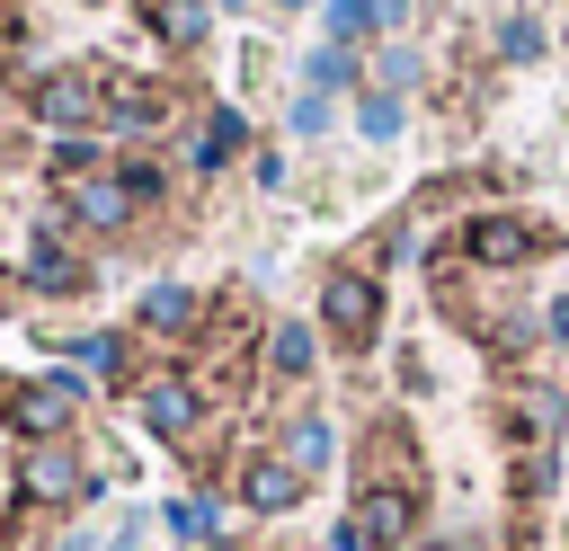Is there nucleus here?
<instances>
[{
    "instance_id": "1",
    "label": "nucleus",
    "mask_w": 569,
    "mask_h": 551,
    "mask_svg": "<svg viewBox=\"0 0 569 551\" xmlns=\"http://www.w3.org/2000/svg\"><path fill=\"white\" fill-rule=\"evenodd\" d=\"M27 107H36V124H53V133H89V124H107V80H98V71H44V80L27 89Z\"/></svg>"
},
{
    "instance_id": "2",
    "label": "nucleus",
    "mask_w": 569,
    "mask_h": 551,
    "mask_svg": "<svg viewBox=\"0 0 569 551\" xmlns=\"http://www.w3.org/2000/svg\"><path fill=\"white\" fill-rule=\"evenodd\" d=\"M320 329H329L338 347H365V338L382 329V284H373L365 267H338V276H320Z\"/></svg>"
},
{
    "instance_id": "3",
    "label": "nucleus",
    "mask_w": 569,
    "mask_h": 551,
    "mask_svg": "<svg viewBox=\"0 0 569 551\" xmlns=\"http://www.w3.org/2000/svg\"><path fill=\"white\" fill-rule=\"evenodd\" d=\"M347 524L365 533V551H400V542H409V524H418V489L365 480V498H356V515H347Z\"/></svg>"
},
{
    "instance_id": "4",
    "label": "nucleus",
    "mask_w": 569,
    "mask_h": 551,
    "mask_svg": "<svg viewBox=\"0 0 569 551\" xmlns=\"http://www.w3.org/2000/svg\"><path fill=\"white\" fill-rule=\"evenodd\" d=\"M62 222H80V231H124V222H133V187H124V178H62Z\"/></svg>"
},
{
    "instance_id": "5",
    "label": "nucleus",
    "mask_w": 569,
    "mask_h": 551,
    "mask_svg": "<svg viewBox=\"0 0 569 551\" xmlns=\"http://www.w3.org/2000/svg\"><path fill=\"white\" fill-rule=\"evenodd\" d=\"M533 249H542V231L516 222V213H480V222H462V258H471V267H525Z\"/></svg>"
},
{
    "instance_id": "6",
    "label": "nucleus",
    "mask_w": 569,
    "mask_h": 551,
    "mask_svg": "<svg viewBox=\"0 0 569 551\" xmlns=\"http://www.w3.org/2000/svg\"><path fill=\"white\" fill-rule=\"evenodd\" d=\"M9 418H18L36 444H53V435L80 418V382H71V373H44V382H27V391L9 400Z\"/></svg>"
},
{
    "instance_id": "7",
    "label": "nucleus",
    "mask_w": 569,
    "mask_h": 551,
    "mask_svg": "<svg viewBox=\"0 0 569 551\" xmlns=\"http://www.w3.org/2000/svg\"><path fill=\"white\" fill-rule=\"evenodd\" d=\"M18 489L36 498V507H71L80 498V453L53 435V444H27V462H18Z\"/></svg>"
},
{
    "instance_id": "8",
    "label": "nucleus",
    "mask_w": 569,
    "mask_h": 551,
    "mask_svg": "<svg viewBox=\"0 0 569 551\" xmlns=\"http://www.w3.org/2000/svg\"><path fill=\"white\" fill-rule=\"evenodd\" d=\"M240 498H249L258 515H293V507H302V471H293L284 453H249V462H240Z\"/></svg>"
},
{
    "instance_id": "9",
    "label": "nucleus",
    "mask_w": 569,
    "mask_h": 551,
    "mask_svg": "<svg viewBox=\"0 0 569 551\" xmlns=\"http://www.w3.org/2000/svg\"><path fill=\"white\" fill-rule=\"evenodd\" d=\"M196 418H204V400H196V382H142V427L151 435H169V444H187L196 435Z\"/></svg>"
},
{
    "instance_id": "10",
    "label": "nucleus",
    "mask_w": 569,
    "mask_h": 551,
    "mask_svg": "<svg viewBox=\"0 0 569 551\" xmlns=\"http://www.w3.org/2000/svg\"><path fill=\"white\" fill-rule=\"evenodd\" d=\"M169 116V98L151 89V80H107V133H142V124H160Z\"/></svg>"
},
{
    "instance_id": "11",
    "label": "nucleus",
    "mask_w": 569,
    "mask_h": 551,
    "mask_svg": "<svg viewBox=\"0 0 569 551\" xmlns=\"http://www.w3.org/2000/svg\"><path fill=\"white\" fill-rule=\"evenodd\" d=\"M507 427H516V444H551V435H560V391H542V382L516 391V400H507Z\"/></svg>"
},
{
    "instance_id": "12",
    "label": "nucleus",
    "mask_w": 569,
    "mask_h": 551,
    "mask_svg": "<svg viewBox=\"0 0 569 551\" xmlns=\"http://www.w3.org/2000/svg\"><path fill=\"white\" fill-rule=\"evenodd\" d=\"M329 453H338V435H329V418H320V409H302V418L284 427V462H293V471L311 480V471H320Z\"/></svg>"
},
{
    "instance_id": "13",
    "label": "nucleus",
    "mask_w": 569,
    "mask_h": 551,
    "mask_svg": "<svg viewBox=\"0 0 569 551\" xmlns=\"http://www.w3.org/2000/svg\"><path fill=\"white\" fill-rule=\"evenodd\" d=\"M27 284H36V293H80V258H71L62 240H36V249H27Z\"/></svg>"
},
{
    "instance_id": "14",
    "label": "nucleus",
    "mask_w": 569,
    "mask_h": 551,
    "mask_svg": "<svg viewBox=\"0 0 569 551\" xmlns=\"http://www.w3.org/2000/svg\"><path fill=\"white\" fill-rule=\"evenodd\" d=\"M142 329H196V293L187 284H151L142 293Z\"/></svg>"
},
{
    "instance_id": "15",
    "label": "nucleus",
    "mask_w": 569,
    "mask_h": 551,
    "mask_svg": "<svg viewBox=\"0 0 569 551\" xmlns=\"http://www.w3.org/2000/svg\"><path fill=\"white\" fill-rule=\"evenodd\" d=\"M240 142H249V124H240L231 107H213V124H204V142H196V169H222Z\"/></svg>"
},
{
    "instance_id": "16",
    "label": "nucleus",
    "mask_w": 569,
    "mask_h": 551,
    "mask_svg": "<svg viewBox=\"0 0 569 551\" xmlns=\"http://www.w3.org/2000/svg\"><path fill=\"white\" fill-rule=\"evenodd\" d=\"M311 355H320V347H311V329H302V320H284V329L267 338V364H276L284 382H293V373H311Z\"/></svg>"
},
{
    "instance_id": "17",
    "label": "nucleus",
    "mask_w": 569,
    "mask_h": 551,
    "mask_svg": "<svg viewBox=\"0 0 569 551\" xmlns=\"http://www.w3.org/2000/svg\"><path fill=\"white\" fill-rule=\"evenodd\" d=\"M151 27L169 44H204V0H151Z\"/></svg>"
},
{
    "instance_id": "18",
    "label": "nucleus",
    "mask_w": 569,
    "mask_h": 551,
    "mask_svg": "<svg viewBox=\"0 0 569 551\" xmlns=\"http://www.w3.org/2000/svg\"><path fill=\"white\" fill-rule=\"evenodd\" d=\"M302 80H311V89L329 98V89H347V80H356V53H347V44H320V53L302 62Z\"/></svg>"
},
{
    "instance_id": "19",
    "label": "nucleus",
    "mask_w": 569,
    "mask_h": 551,
    "mask_svg": "<svg viewBox=\"0 0 569 551\" xmlns=\"http://www.w3.org/2000/svg\"><path fill=\"white\" fill-rule=\"evenodd\" d=\"M356 133H365V142H391V133H400V98H391V89H373V98L356 107Z\"/></svg>"
},
{
    "instance_id": "20",
    "label": "nucleus",
    "mask_w": 569,
    "mask_h": 551,
    "mask_svg": "<svg viewBox=\"0 0 569 551\" xmlns=\"http://www.w3.org/2000/svg\"><path fill=\"white\" fill-rule=\"evenodd\" d=\"M71 355H80L89 373H107V382L124 373V338H116V329H98V338H71Z\"/></svg>"
},
{
    "instance_id": "21",
    "label": "nucleus",
    "mask_w": 569,
    "mask_h": 551,
    "mask_svg": "<svg viewBox=\"0 0 569 551\" xmlns=\"http://www.w3.org/2000/svg\"><path fill=\"white\" fill-rule=\"evenodd\" d=\"M551 480H560L551 444H525V453H516V489H525V498H551Z\"/></svg>"
},
{
    "instance_id": "22",
    "label": "nucleus",
    "mask_w": 569,
    "mask_h": 551,
    "mask_svg": "<svg viewBox=\"0 0 569 551\" xmlns=\"http://www.w3.org/2000/svg\"><path fill=\"white\" fill-rule=\"evenodd\" d=\"M365 27H382V9H373V0H329V44H356Z\"/></svg>"
},
{
    "instance_id": "23",
    "label": "nucleus",
    "mask_w": 569,
    "mask_h": 551,
    "mask_svg": "<svg viewBox=\"0 0 569 551\" xmlns=\"http://www.w3.org/2000/svg\"><path fill=\"white\" fill-rule=\"evenodd\" d=\"M169 533H178V542H213V507H204V498H178V507H169Z\"/></svg>"
},
{
    "instance_id": "24",
    "label": "nucleus",
    "mask_w": 569,
    "mask_h": 551,
    "mask_svg": "<svg viewBox=\"0 0 569 551\" xmlns=\"http://www.w3.org/2000/svg\"><path fill=\"white\" fill-rule=\"evenodd\" d=\"M373 80H382V89H391V98H400V89H409V80H418V53H409V44H391V53H382V71H373Z\"/></svg>"
},
{
    "instance_id": "25",
    "label": "nucleus",
    "mask_w": 569,
    "mask_h": 551,
    "mask_svg": "<svg viewBox=\"0 0 569 551\" xmlns=\"http://www.w3.org/2000/svg\"><path fill=\"white\" fill-rule=\"evenodd\" d=\"M498 53H542V27H533V18H507V27H498Z\"/></svg>"
},
{
    "instance_id": "26",
    "label": "nucleus",
    "mask_w": 569,
    "mask_h": 551,
    "mask_svg": "<svg viewBox=\"0 0 569 551\" xmlns=\"http://www.w3.org/2000/svg\"><path fill=\"white\" fill-rule=\"evenodd\" d=\"M320 124H329V98L302 89V98H293V133H320Z\"/></svg>"
},
{
    "instance_id": "27",
    "label": "nucleus",
    "mask_w": 569,
    "mask_h": 551,
    "mask_svg": "<svg viewBox=\"0 0 569 551\" xmlns=\"http://www.w3.org/2000/svg\"><path fill=\"white\" fill-rule=\"evenodd\" d=\"M542 329H551V338H569V302H551V311H542Z\"/></svg>"
},
{
    "instance_id": "28",
    "label": "nucleus",
    "mask_w": 569,
    "mask_h": 551,
    "mask_svg": "<svg viewBox=\"0 0 569 551\" xmlns=\"http://www.w3.org/2000/svg\"><path fill=\"white\" fill-rule=\"evenodd\" d=\"M284 9H311V0H284Z\"/></svg>"
},
{
    "instance_id": "29",
    "label": "nucleus",
    "mask_w": 569,
    "mask_h": 551,
    "mask_svg": "<svg viewBox=\"0 0 569 551\" xmlns=\"http://www.w3.org/2000/svg\"><path fill=\"white\" fill-rule=\"evenodd\" d=\"M436 551H453V542H436Z\"/></svg>"
}]
</instances>
